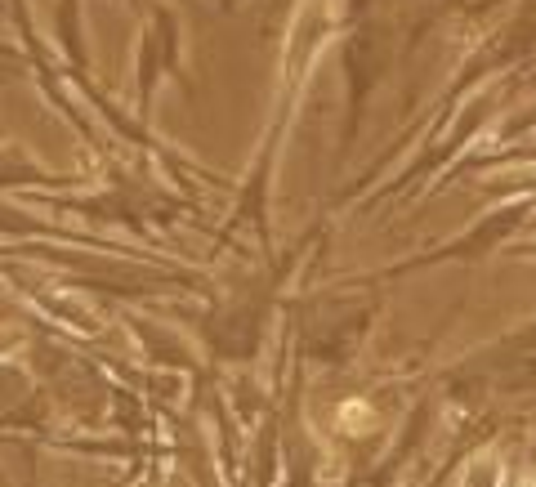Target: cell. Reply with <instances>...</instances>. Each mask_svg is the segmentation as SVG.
Instances as JSON below:
<instances>
[{"instance_id":"6da1fadb","label":"cell","mask_w":536,"mask_h":487,"mask_svg":"<svg viewBox=\"0 0 536 487\" xmlns=\"http://www.w3.org/2000/svg\"><path fill=\"white\" fill-rule=\"evenodd\" d=\"M344 429H367L371 425V412H367V403H344Z\"/></svg>"}]
</instances>
